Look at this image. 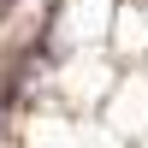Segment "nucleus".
Segmentation results:
<instances>
[{
	"label": "nucleus",
	"instance_id": "1",
	"mask_svg": "<svg viewBox=\"0 0 148 148\" xmlns=\"http://www.w3.org/2000/svg\"><path fill=\"white\" fill-rule=\"evenodd\" d=\"M6 101H12V83H0V107H6Z\"/></svg>",
	"mask_w": 148,
	"mask_h": 148
}]
</instances>
